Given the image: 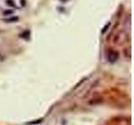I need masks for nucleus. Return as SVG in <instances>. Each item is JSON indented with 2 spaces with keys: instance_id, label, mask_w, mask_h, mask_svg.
<instances>
[{
  "instance_id": "1",
  "label": "nucleus",
  "mask_w": 134,
  "mask_h": 125,
  "mask_svg": "<svg viewBox=\"0 0 134 125\" xmlns=\"http://www.w3.org/2000/svg\"><path fill=\"white\" fill-rule=\"evenodd\" d=\"M119 58V53L116 50H110L108 52V55H107V59L108 62L110 64H114L115 62H116V60L118 59Z\"/></svg>"
},
{
  "instance_id": "3",
  "label": "nucleus",
  "mask_w": 134,
  "mask_h": 125,
  "mask_svg": "<svg viewBox=\"0 0 134 125\" xmlns=\"http://www.w3.org/2000/svg\"><path fill=\"white\" fill-rule=\"evenodd\" d=\"M29 35H30V33H29V30H27V31H24V32H23L22 33H21L20 37L21 38H24V39H29Z\"/></svg>"
},
{
  "instance_id": "5",
  "label": "nucleus",
  "mask_w": 134,
  "mask_h": 125,
  "mask_svg": "<svg viewBox=\"0 0 134 125\" xmlns=\"http://www.w3.org/2000/svg\"><path fill=\"white\" fill-rule=\"evenodd\" d=\"M6 3L8 5H9L10 7H14V8L16 7V4L14 2V0H6Z\"/></svg>"
},
{
  "instance_id": "2",
  "label": "nucleus",
  "mask_w": 134,
  "mask_h": 125,
  "mask_svg": "<svg viewBox=\"0 0 134 125\" xmlns=\"http://www.w3.org/2000/svg\"><path fill=\"white\" fill-rule=\"evenodd\" d=\"M5 23H16L18 22V21L19 20V18L18 16H14V17H11V18H4L3 19Z\"/></svg>"
},
{
  "instance_id": "4",
  "label": "nucleus",
  "mask_w": 134,
  "mask_h": 125,
  "mask_svg": "<svg viewBox=\"0 0 134 125\" xmlns=\"http://www.w3.org/2000/svg\"><path fill=\"white\" fill-rule=\"evenodd\" d=\"M12 14H14V10H12V9H7V10H4L3 12V14L4 16H8V15H10Z\"/></svg>"
},
{
  "instance_id": "6",
  "label": "nucleus",
  "mask_w": 134,
  "mask_h": 125,
  "mask_svg": "<svg viewBox=\"0 0 134 125\" xmlns=\"http://www.w3.org/2000/svg\"><path fill=\"white\" fill-rule=\"evenodd\" d=\"M109 26H110V23H108V24H107L106 26L104 27V28L102 29V33H106V32H107V30L109 28Z\"/></svg>"
}]
</instances>
